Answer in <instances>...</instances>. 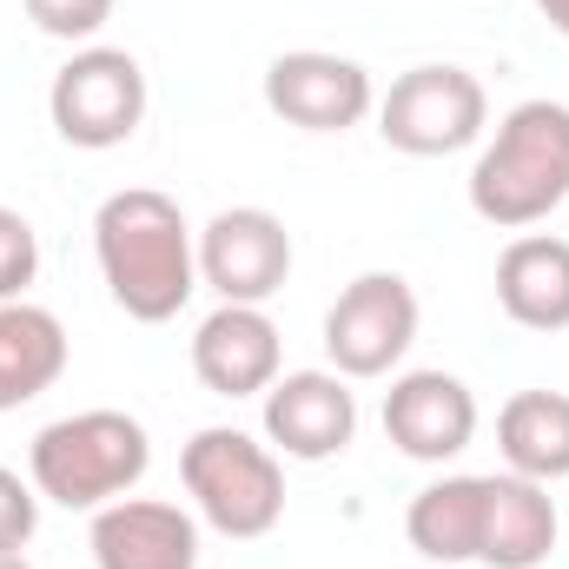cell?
<instances>
[{"label":"cell","mask_w":569,"mask_h":569,"mask_svg":"<svg viewBox=\"0 0 569 569\" xmlns=\"http://www.w3.org/2000/svg\"><path fill=\"white\" fill-rule=\"evenodd\" d=\"M93 252H100V279L113 291V305L140 325L179 318L186 298L199 291V239H192L179 199H166L152 186H127V192L100 199Z\"/></svg>","instance_id":"1"},{"label":"cell","mask_w":569,"mask_h":569,"mask_svg":"<svg viewBox=\"0 0 569 569\" xmlns=\"http://www.w3.org/2000/svg\"><path fill=\"white\" fill-rule=\"evenodd\" d=\"M569 199V107L523 100L470 166V212L497 232H523Z\"/></svg>","instance_id":"2"},{"label":"cell","mask_w":569,"mask_h":569,"mask_svg":"<svg viewBox=\"0 0 569 569\" xmlns=\"http://www.w3.org/2000/svg\"><path fill=\"white\" fill-rule=\"evenodd\" d=\"M152 463V437L127 411H73L47 425L27 450L33 490L60 510H107L120 503Z\"/></svg>","instance_id":"3"},{"label":"cell","mask_w":569,"mask_h":569,"mask_svg":"<svg viewBox=\"0 0 569 569\" xmlns=\"http://www.w3.org/2000/svg\"><path fill=\"white\" fill-rule=\"evenodd\" d=\"M179 477H186V497L199 503V517L232 537V543H259L272 537L284 517V470L279 450L246 437L232 425H206L186 450H179Z\"/></svg>","instance_id":"4"},{"label":"cell","mask_w":569,"mask_h":569,"mask_svg":"<svg viewBox=\"0 0 569 569\" xmlns=\"http://www.w3.org/2000/svg\"><path fill=\"white\" fill-rule=\"evenodd\" d=\"M53 133L80 152L127 146L146 120V73L127 47H80L47 87Z\"/></svg>","instance_id":"5"},{"label":"cell","mask_w":569,"mask_h":569,"mask_svg":"<svg viewBox=\"0 0 569 569\" xmlns=\"http://www.w3.org/2000/svg\"><path fill=\"white\" fill-rule=\"evenodd\" d=\"M483 120H490V93L463 67H411L378 100V133H385V146L391 152H411V159L463 152V146L483 133Z\"/></svg>","instance_id":"6"},{"label":"cell","mask_w":569,"mask_h":569,"mask_svg":"<svg viewBox=\"0 0 569 569\" xmlns=\"http://www.w3.org/2000/svg\"><path fill=\"white\" fill-rule=\"evenodd\" d=\"M418 345V291L398 272H358L325 311V358L338 378H385Z\"/></svg>","instance_id":"7"},{"label":"cell","mask_w":569,"mask_h":569,"mask_svg":"<svg viewBox=\"0 0 569 569\" xmlns=\"http://www.w3.org/2000/svg\"><path fill=\"white\" fill-rule=\"evenodd\" d=\"M291 279V232L266 206H232L199 232V284L219 291V305H266Z\"/></svg>","instance_id":"8"},{"label":"cell","mask_w":569,"mask_h":569,"mask_svg":"<svg viewBox=\"0 0 569 569\" xmlns=\"http://www.w3.org/2000/svg\"><path fill=\"white\" fill-rule=\"evenodd\" d=\"M266 107L298 133H345L378 107V93H371V73L358 60L298 47L266 67Z\"/></svg>","instance_id":"9"},{"label":"cell","mask_w":569,"mask_h":569,"mask_svg":"<svg viewBox=\"0 0 569 569\" xmlns=\"http://www.w3.org/2000/svg\"><path fill=\"white\" fill-rule=\"evenodd\" d=\"M266 437L291 463H325L358 437V398L338 371H284L266 391Z\"/></svg>","instance_id":"10"},{"label":"cell","mask_w":569,"mask_h":569,"mask_svg":"<svg viewBox=\"0 0 569 569\" xmlns=\"http://www.w3.org/2000/svg\"><path fill=\"white\" fill-rule=\"evenodd\" d=\"M279 325L266 305H219L192 331V371L212 398H266L279 385Z\"/></svg>","instance_id":"11"},{"label":"cell","mask_w":569,"mask_h":569,"mask_svg":"<svg viewBox=\"0 0 569 569\" xmlns=\"http://www.w3.org/2000/svg\"><path fill=\"white\" fill-rule=\"evenodd\" d=\"M385 437L411 463H443V457L470 450V437H477V398H470V385L450 378V371H405L385 391Z\"/></svg>","instance_id":"12"},{"label":"cell","mask_w":569,"mask_h":569,"mask_svg":"<svg viewBox=\"0 0 569 569\" xmlns=\"http://www.w3.org/2000/svg\"><path fill=\"white\" fill-rule=\"evenodd\" d=\"M93 563L100 569H199V523L179 503L120 497L93 510Z\"/></svg>","instance_id":"13"},{"label":"cell","mask_w":569,"mask_h":569,"mask_svg":"<svg viewBox=\"0 0 569 569\" xmlns=\"http://www.w3.org/2000/svg\"><path fill=\"white\" fill-rule=\"evenodd\" d=\"M557 497L550 483L530 477H490L483 483V537H477V563L483 569H543L557 550Z\"/></svg>","instance_id":"14"},{"label":"cell","mask_w":569,"mask_h":569,"mask_svg":"<svg viewBox=\"0 0 569 569\" xmlns=\"http://www.w3.org/2000/svg\"><path fill=\"white\" fill-rule=\"evenodd\" d=\"M497 305L523 331H569V239L523 232L497 259Z\"/></svg>","instance_id":"15"},{"label":"cell","mask_w":569,"mask_h":569,"mask_svg":"<svg viewBox=\"0 0 569 569\" xmlns=\"http://www.w3.org/2000/svg\"><path fill=\"white\" fill-rule=\"evenodd\" d=\"M67 371V325L47 305L7 298L0 305V411L33 405L40 391H53Z\"/></svg>","instance_id":"16"},{"label":"cell","mask_w":569,"mask_h":569,"mask_svg":"<svg viewBox=\"0 0 569 569\" xmlns=\"http://www.w3.org/2000/svg\"><path fill=\"white\" fill-rule=\"evenodd\" d=\"M483 483L490 477H443L425 483L405 510V537L430 563H477V537H483Z\"/></svg>","instance_id":"17"},{"label":"cell","mask_w":569,"mask_h":569,"mask_svg":"<svg viewBox=\"0 0 569 569\" xmlns=\"http://www.w3.org/2000/svg\"><path fill=\"white\" fill-rule=\"evenodd\" d=\"M503 463L530 483H563L569 477V398L563 391H517L497 411Z\"/></svg>","instance_id":"18"},{"label":"cell","mask_w":569,"mask_h":569,"mask_svg":"<svg viewBox=\"0 0 569 569\" xmlns=\"http://www.w3.org/2000/svg\"><path fill=\"white\" fill-rule=\"evenodd\" d=\"M33 279H40V232L13 206H0V305L7 298H27Z\"/></svg>","instance_id":"19"},{"label":"cell","mask_w":569,"mask_h":569,"mask_svg":"<svg viewBox=\"0 0 569 569\" xmlns=\"http://www.w3.org/2000/svg\"><path fill=\"white\" fill-rule=\"evenodd\" d=\"M27 20L53 40H93L107 20H113V0H20Z\"/></svg>","instance_id":"20"},{"label":"cell","mask_w":569,"mask_h":569,"mask_svg":"<svg viewBox=\"0 0 569 569\" xmlns=\"http://www.w3.org/2000/svg\"><path fill=\"white\" fill-rule=\"evenodd\" d=\"M40 530V490L0 463V550H27Z\"/></svg>","instance_id":"21"},{"label":"cell","mask_w":569,"mask_h":569,"mask_svg":"<svg viewBox=\"0 0 569 569\" xmlns=\"http://www.w3.org/2000/svg\"><path fill=\"white\" fill-rule=\"evenodd\" d=\"M537 13H543V20H550V27L569 40V0H537Z\"/></svg>","instance_id":"22"},{"label":"cell","mask_w":569,"mask_h":569,"mask_svg":"<svg viewBox=\"0 0 569 569\" xmlns=\"http://www.w3.org/2000/svg\"><path fill=\"white\" fill-rule=\"evenodd\" d=\"M0 569H33V563H27L20 550H0Z\"/></svg>","instance_id":"23"}]
</instances>
